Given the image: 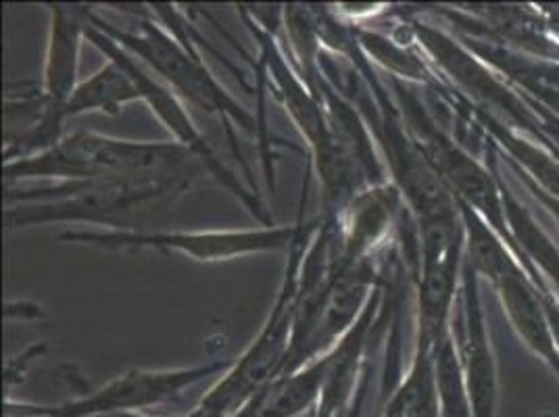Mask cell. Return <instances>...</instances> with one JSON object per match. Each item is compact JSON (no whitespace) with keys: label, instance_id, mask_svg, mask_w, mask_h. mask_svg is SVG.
<instances>
[{"label":"cell","instance_id":"cell-1","mask_svg":"<svg viewBox=\"0 0 559 417\" xmlns=\"http://www.w3.org/2000/svg\"><path fill=\"white\" fill-rule=\"evenodd\" d=\"M192 184V178L169 182H57L36 190L7 188L4 224L20 230L45 224L109 226L114 233H148Z\"/></svg>","mask_w":559,"mask_h":417},{"label":"cell","instance_id":"cell-2","mask_svg":"<svg viewBox=\"0 0 559 417\" xmlns=\"http://www.w3.org/2000/svg\"><path fill=\"white\" fill-rule=\"evenodd\" d=\"M155 20H140L136 29H119L105 22L93 11L91 24L103 34L114 38L119 47L136 57L148 71H153L182 100L219 117L224 121L226 134L230 136L234 155L240 157L236 148L234 128L242 130L253 139L263 140L265 126L251 116L233 94L228 93L215 75L203 63L199 50L190 45L188 27L182 24L180 13L174 4H151Z\"/></svg>","mask_w":559,"mask_h":417},{"label":"cell","instance_id":"cell-3","mask_svg":"<svg viewBox=\"0 0 559 417\" xmlns=\"http://www.w3.org/2000/svg\"><path fill=\"white\" fill-rule=\"evenodd\" d=\"M194 159L197 157L178 142L114 139L78 130L45 153L4 163V180L169 182L194 178L199 171Z\"/></svg>","mask_w":559,"mask_h":417},{"label":"cell","instance_id":"cell-4","mask_svg":"<svg viewBox=\"0 0 559 417\" xmlns=\"http://www.w3.org/2000/svg\"><path fill=\"white\" fill-rule=\"evenodd\" d=\"M316 226L318 219L307 224L301 219V228L288 251V263L267 320L261 325L255 341L230 366V370L224 371V376L215 382V386H211L210 393L199 401L188 417L236 416L278 382L293 347L297 307L301 297V267Z\"/></svg>","mask_w":559,"mask_h":417},{"label":"cell","instance_id":"cell-5","mask_svg":"<svg viewBox=\"0 0 559 417\" xmlns=\"http://www.w3.org/2000/svg\"><path fill=\"white\" fill-rule=\"evenodd\" d=\"M304 211L297 224L290 226H263L257 230H207V233H169V230H148V233H88L75 230L57 236L59 242L82 245L107 251H142L153 249L162 253H180L199 263H219L233 261L238 257L261 255L290 251L299 228Z\"/></svg>","mask_w":559,"mask_h":417},{"label":"cell","instance_id":"cell-6","mask_svg":"<svg viewBox=\"0 0 559 417\" xmlns=\"http://www.w3.org/2000/svg\"><path fill=\"white\" fill-rule=\"evenodd\" d=\"M86 40L93 47L98 48L109 61H116L119 68L128 71V75L134 80V84L139 88L140 100H144L151 107V111L171 132L176 142L188 148L210 171L211 176L233 194L234 199H238L245 207L249 208V213L263 226H276L270 211L263 205V201L259 199L255 190L242 184L234 176L233 169H228L222 159L213 153L210 142L201 134L197 123L192 121V117L188 114L187 107L178 94L164 84L153 71L146 70L136 57H132L128 50L119 47L114 38L103 34L93 24L88 25V29H86Z\"/></svg>","mask_w":559,"mask_h":417},{"label":"cell","instance_id":"cell-7","mask_svg":"<svg viewBox=\"0 0 559 417\" xmlns=\"http://www.w3.org/2000/svg\"><path fill=\"white\" fill-rule=\"evenodd\" d=\"M228 359L178 370H130L105 386L61 405H27L7 401V417H109L171 403L201 380L230 370Z\"/></svg>","mask_w":559,"mask_h":417},{"label":"cell","instance_id":"cell-8","mask_svg":"<svg viewBox=\"0 0 559 417\" xmlns=\"http://www.w3.org/2000/svg\"><path fill=\"white\" fill-rule=\"evenodd\" d=\"M93 9L84 4H50L47 59L40 94L47 105L50 121L63 130L66 107L78 88L80 50L86 40Z\"/></svg>","mask_w":559,"mask_h":417},{"label":"cell","instance_id":"cell-9","mask_svg":"<svg viewBox=\"0 0 559 417\" xmlns=\"http://www.w3.org/2000/svg\"><path fill=\"white\" fill-rule=\"evenodd\" d=\"M399 208L401 192L395 184L372 186L350 201L336 217L345 265L373 259L391 233Z\"/></svg>","mask_w":559,"mask_h":417},{"label":"cell","instance_id":"cell-10","mask_svg":"<svg viewBox=\"0 0 559 417\" xmlns=\"http://www.w3.org/2000/svg\"><path fill=\"white\" fill-rule=\"evenodd\" d=\"M334 350L313 359L301 370L278 380L267 394L261 417H301L313 412L326 389Z\"/></svg>","mask_w":559,"mask_h":417},{"label":"cell","instance_id":"cell-11","mask_svg":"<svg viewBox=\"0 0 559 417\" xmlns=\"http://www.w3.org/2000/svg\"><path fill=\"white\" fill-rule=\"evenodd\" d=\"M136 100H140V93L134 80L116 61H107L105 68L78 84L63 116L70 119L94 111L117 116L123 105Z\"/></svg>","mask_w":559,"mask_h":417},{"label":"cell","instance_id":"cell-12","mask_svg":"<svg viewBox=\"0 0 559 417\" xmlns=\"http://www.w3.org/2000/svg\"><path fill=\"white\" fill-rule=\"evenodd\" d=\"M370 378H372V373H370V364H368V368L364 371V378L359 382V389H357V393L353 396L349 407L332 417H364L366 398H368V391H370Z\"/></svg>","mask_w":559,"mask_h":417},{"label":"cell","instance_id":"cell-13","mask_svg":"<svg viewBox=\"0 0 559 417\" xmlns=\"http://www.w3.org/2000/svg\"><path fill=\"white\" fill-rule=\"evenodd\" d=\"M109 417H153V416H146L144 412H130V414H116V416H109Z\"/></svg>","mask_w":559,"mask_h":417}]
</instances>
